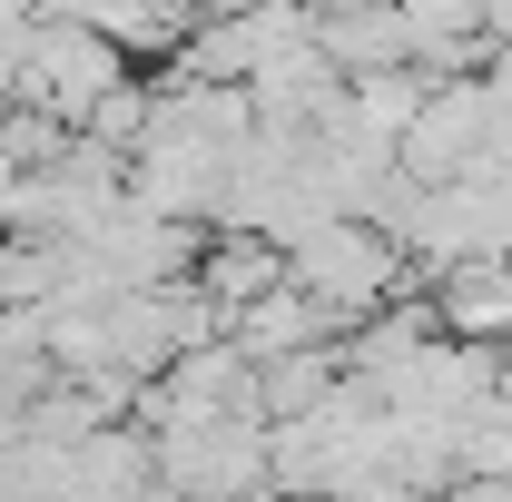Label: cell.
I'll return each instance as SVG.
<instances>
[{
	"mask_svg": "<svg viewBox=\"0 0 512 502\" xmlns=\"http://www.w3.org/2000/svg\"><path fill=\"white\" fill-rule=\"evenodd\" d=\"M286 286H306V296L335 315V335H345L355 315H375L384 296H404V286H414V266H404V247H394V227L325 207L316 227H296V237H286Z\"/></svg>",
	"mask_w": 512,
	"mask_h": 502,
	"instance_id": "1",
	"label": "cell"
}]
</instances>
